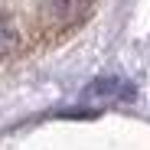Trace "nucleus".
<instances>
[{"label":"nucleus","instance_id":"1","mask_svg":"<svg viewBox=\"0 0 150 150\" xmlns=\"http://www.w3.org/2000/svg\"><path fill=\"white\" fill-rule=\"evenodd\" d=\"M39 4H42L46 23L56 30H69L75 23H82L91 10V0H39Z\"/></svg>","mask_w":150,"mask_h":150},{"label":"nucleus","instance_id":"2","mask_svg":"<svg viewBox=\"0 0 150 150\" xmlns=\"http://www.w3.org/2000/svg\"><path fill=\"white\" fill-rule=\"evenodd\" d=\"M134 98V88L127 82H117V79H98L88 85L85 91V101H131Z\"/></svg>","mask_w":150,"mask_h":150}]
</instances>
